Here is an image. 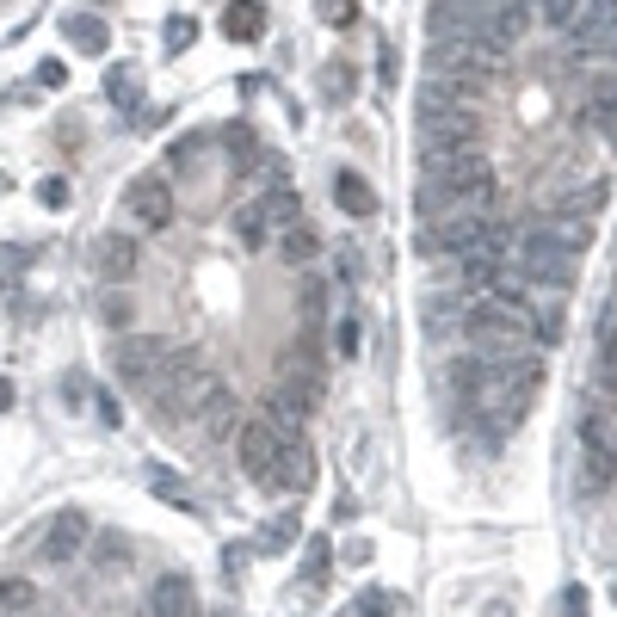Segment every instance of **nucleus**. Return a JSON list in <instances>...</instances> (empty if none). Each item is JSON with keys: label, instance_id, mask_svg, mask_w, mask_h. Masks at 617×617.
I'll list each match as a JSON object with an SVG mask.
<instances>
[{"label": "nucleus", "instance_id": "obj_36", "mask_svg": "<svg viewBox=\"0 0 617 617\" xmlns=\"http://www.w3.org/2000/svg\"><path fill=\"white\" fill-rule=\"evenodd\" d=\"M38 81L56 93V87H68V68H62V62H38Z\"/></svg>", "mask_w": 617, "mask_h": 617}, {"label": "nucleus", "instance_id": "obj_2", "mask_svg": "<svg viewBox=\"0 0 617 617\" xmlns=\"http://www.w3.org/2000/svg\"><path fill=\"white\" fill-rule=\"evenodd\" d=\"M414 130H420V149H426V155H451V149H469V142H476V112H469V105L426 99Z\"/></svg>", "mask_w": 617, "mask_h": 617}, {"label": "nucleus", "instance_id": "obj_21", "mask_svg": "<svg viewBox=\"0 0 617 617\" xmlns=\"http://www.w3.org/2000/svg\"><path fill=\"white\" fill-rule=\"evenodd\" d=\"M99 315H105V328H130V321H136V309H130V297H124V284H112V290H105V303H99Z\"/></svg>", "mask_w": 617, "mask_h": 617}, {"label": "nucleus", "instance_id": "obj_14", "mask_svg": "<svg viewBox=\"0 0 617 617\" xmlns=\"http://www.w3.org/2000/svg\"><path fill=\"white\" fill-rule=\"evenodd\" d=\"M235 241H241L247 253H260L266 241H278V229H272V216H266V204H260V198L235 210Z\"/></svg>", "mask_w": 617, "mask_h": 617}, {"label": "nucleus", "instance_id": "obj_4", "mask_svg": "<svg viewBox=\"0 0 617 617\" xmlns=\"http://www.w3.org/2000/svg\"><path fill=\"white\" fill-rule=\"evenodd\" d=\"M124 210L136 216L142 229H167V223H173V186H167L161 173H142V179H130Z\"/></svg>", "mask_w": 617, "mask_h": 617}, {"label": "nucleus", "instance_id": "obj_17", "mask_svg": "<svg viewBox=\"0 0 617 617\" xmlns=\"http://www.w3.org/2000/svg\"><path fill=\"white\" fill-rule=\"evenodd\" d=\"M278 253H284V266H309L321 253V235L309 223H290V229H278Z\"/></svg>", "mask_w": 617, "mask_h": 617}, {"label": "nucleus", "instance_id": "obj_12", "mask_svg": "<svg viewBox=\"0 0 617 617\" xmlns=\"http://www.w3.org/2000/svg\"><path fill=\"white\" fill-rule=\"evenodd\" d=\"M136 260H142V253H136L130 235H105V241H99V278H105V284L136 278Z\"/></svg>", "mask_w": 617, "mask_h": 617}, {"label": "nucleus", "instance_id": "obj_22", "mask_svg": "<svg viewBox=\"0 0 617 617\" xmlns=\"http://www.w3.org/2000/svg\"><path fill=\"white\" fill-rule=\"evenodd\" d=\"M605 198H611V186H605V179H593L587 192H574V198H562L556 210H562V216H593V210H599Z\"/></svg>", "mask_w": 617, "mask_h": 617}, {"label": "nucleus", "instance_id": "obj_13", "mask_svg": "<svg viewBox=\"0 0 617 617\" xmlns=\"http://www.w3.org/2000/svg\"><path fill=\"white\" fill-rule=\"evenodd\" d=\"M611 482H617V451L580 445V494H605Z\"/></svg>", "mask_w": 617, "mask_h": 617}, {"label": "nucleus", "instance_id": "obj_40", "mask_svg": "<svg viewBox=\"0 0 617 617\" xmlns=\"http://www.w3.org/2000/svg\"><path fill=\"white\" fill-rule=\"evenodd\" d=\"M358 352V321H340V358Z\"/></svg>", "mask_w": 617, "mask_h": 617}, {"label": "nucleus", "instance_id": "obj_19", "mask_svg": "<svg viewBox=\"0 0 617 617\" xmlns=\"http://www.w3.org/2000/svg\"><path fill=\"white\" fill-rule=\"evenodd\" d=\"M266 216H272V229H290V223H303V198L290 192V186H266Z\"/></svg>", "mask_w": 617, "mask_h": 617}, {"label": "nucleus", "instance_id": "obj_10", "mask_svg": "<svg viewBox=\"0 0 617 617\" xmlns=\"http://www.w3.org/2000/svg\"><path fill=\"white\" fill-rule=\"evenodd\" d=\"M223 38L229 44H260L266 38V7L260 0H229L223 7Z\"/></svg>", "mask_w": 617, "mask_h": 617}, {"label": "nucleus", "instance_id": "obj_43", "mask_svg": "<svg viewBox=\"0 0 617 617\" xmlns=\"http://www.w3.org/2000/svg\"><path fill=\"white\" fill-rule=\"evenodd\" d=\"M93 7H112V0H93Z\"/></svg>", "mask_w": 617, "mask_h": 617}, {"label": "nucleus", "instance_id": "obj_30", "mask_svg": "<svg viewBox=\"0 0 617 617\" xmlns=\"http://www.w3.org/2000/svg\"><path fill=\"white\" fill-rule=\"evenodd\" d=\"M192 38H198V25H192V19H167V50H186Z\"/></svg>", "mask_w": 617, "mask_h": 617}, {"label": "nucleus", "instance_id": "obj_34", "mask_svg": "<svg viewBox=\"0 0 617 617\" xmlns=\"http://www.w3.org/2000/svg\"><path fill=\"white\" fill-rule=\"evenodd\" d=\"M93 408H99V420H105V426H118V420H124V408H118V395H112V389H99V395H93Z\"/></svg>", "mask_w": 617, "mask_h": 617}, {"label": "nucleus", "instance_id": "obj_27", "mask_svg": "<svg viewBox=\"0 0 617 617\" xmlns=\"http://www.w3.org/2000/svg\"><path fill=\"white\" fill-rule=\"evenodd\" d=\"M328 556H334V543H328V537H315V543H309V562H303V574H309V580H321V574H328Z\"/></svg>", "mask_w": 617, "mask_h": 617}, {"label": "nucleus", "instance_id": "obj_11", "mask_svg": "<svg viewBox=\"0 0 617 617\" xmlns=\"http://www.w3.org/2000/svg\"><path fill=\"white\" fill-rule=\"evenodd\" d=\"M198 426L210 432V439H229V432H241V402H235V395H229L223 383H216V389L204 395V408H198Z\"/></svg>", "mask_w": 617, "mask_h": 617}, {"label": "nucleus", "instance_id": "obj_31", "mask_svg": "<svg viewBox=\"0 0 617 617\" xmlns=\"http://www.w3.org/2000/svg\"><path fill=\"white\" fill-rule=\"evenodd\" d=\"M328 297H334V290L321 284V278H309V284H303V309H309V315H321V309H328Z\"/></svg>", "mask_w": 617, "mask_h": 617}, {"label": "nucleus", "instance_id": "obj_39", "mask_svg": "<svg viewBox=\"0 0 617 617\" xmlns=\"http://www.w3.org/2000/svg\"><path fill=\"white\" fill-rule=\"evenodd\" d=\"M346 562H352V568H365V562H371V543H365V537H352V543H346Z\"/></svg>", "mask_w": 617, "mask_h": 617}, {"label": "nucleus", "instance_id": "obj_18", "mask_svg": "<svg viewBox=\"0 0 617 617\" xmlns=\"http://www.w3.org/2000/svg\"><path fill=\"white\" fill-rule=\"evenodd\" d=\"M19 611H38V587L25 574H0V617H19Z\"/></svg>", "mask_w": 617, "mask_h": 617}, {"label": "nucleus", "instance_id": "obj_5", "mask_svg": "<svg viewBox=\"0 0 617 617\" xmlns=\"http://www.w3.org/2000/svg\"><path fill=\"white\" fill-rule=\"evenodd\" d=\"M284 451V432L272 426V420H241V432H235V463L247 469L253 482L272 469V457Z\"/></svg>", "mask_w": 617, "mask_h": 617}, {"label": "nucleus", "instance_id": "obj_8", "mask_svg": "<svg viewBox=\"0 0 617 617\" xmlns=\"http://www.w3.org/2000/svg\"><path fill=\"white\" fill-rule=\"evenodd\" d=\"M451 38H476V13L469 0H439L426 13V44H451Z\"/></svg>", "mask_w": 617, "mask_h": 617}, {"label": "nucleus", "instance_id": "obj_6", "mask_svg": "<svg viewBox=\"0 0 617 617\" xmlns=\"http://www.w3.org/2000/svg\"><path fill=\"white\" fill-rule=\"evenodd\" d=\"M161 365H167V346L149 340V334H124V340L112 346V371H118L124 383H149Z\"/></svg>", "mask_w": 617, "mask_h": 617}, {"label": "nucleus", "instance_id": "obj_33", "mask_svg": "<svg viewBox=\"0 0 617 617\" xmlns=\"http://www.w3.org/2000/svg\"><path fill=\"white\" fill-rule=\"evenodd\" d=\"M587 118H593L611 142H617V99H611V105H587Z\"/></svg>", "mask_w": 617, "mask_h": 617}, {"label": "nucleus", "instance_id": "obj_7", "mask_svg": "<svg viewBox=\"0 0 617 617\" xmlns=\"http://www.w3.org/2000/svg\"><path fill=\"white\" fill-rule=\"evenodd\" d=\"M87 543H93V519H87V513H56L50 531H44V562L62 568V562H75Z\"/></svg>", "mask_w": 617, "mask_h": 617}, {"label": "nucleus", "instance_id": "obj_28", "mask_svg": "<svg viewBox=\"0 0 617 617\" xmlns=\"http://www.w3.org/2000/svg\"><path fill=\"white\" fill-rule=\"evenodd\" d=\"M315 7H321V19H328V25H352V19H358V0H315Z\"/></svg>", "mask_w": 617, "mask_h": 617}, {"label": "nucleus", "instance_id": "obj_24", "mask_svg": "<svg viewBox=\"0 0 617 617\" xmlns=\"http://www.w3.org/2000/svg\"><path fill=\"white\" fill-rule=\"evenodd\" d=\"M593 402H617V358H593Z\"/></svg>", "mask_w": 617, "mask_h": 617}, {"label": "nucleus", "instance_id": "obj_42", "mask_svg": "<svg viewBox=\"0 0 617 617\" xmlns=\"http://www.w3.org/2000/svg\"><path fill=\"white\" fill-rule=\"evenodd\" d=\"M7 408H13V383H7V377H0V414H7Z\"/></svg>", "mask_w": 617, "mask_h": 617}, {"label": "nucleus", "instance_id": "obj_44", "mask_svg": "<svg viewBox=\"0 0 617 617\" xmlns=\"http://www.w3.org/2000/svg\"><path fill=\"white\" fill-rule=\"evenodd\" d=\"M469 7H488V0H469Z\"/></svg>", "mask_w": 617, "mask_h": 617}, {"label": "nucleus", "instance_id": "obj_37", "mask_svg": "<svg viewBox=\"0 0 617 617\" xmlns=\"http://www.w3.org/2000/svg\"><path fill=\"white\" fill-rule=\"evenodd\" d=\"M377 81H383V87H395V50H389V44L377 50Z\"/></svg>", "mask_w": 617, "mask_h": 617}, {"label": "nucleus", "instance_id": "obj_20", "mask_svg": "<svg viewBox=\"0 0 617 617\" xmlns=\"http://www.w3.org/2000/svg\"><path fill=\"white\" fill-rule=\"evenodd\" d=\"M142 482H149V494H161L167 506H192V500H186V482H179L173 469H161V463H149V469H142Z\"/></svg>", "mask_w": 617, "mask_h": 617}, {"label": "nucleus", "instance_id": "obj_23", "mask_svg": "<svg viewBox=\"0 0 617 617\" xmlns=\"http://www.w3.org/2000/svg\"><path fill=\"white\" fill-rule=\"evenodd\" d=\"M105 93H112V99L124 105V112L136 118V75H130V68H124V62L112 68V75H105Z\"/></svg>", "mask_w": 617, "mask_h": 617}, {"label": "nucleus", "instance_id": "obj_3", "mask_svg": "<svg viewBox=\"0 0 617 617\" xmlns=\"http://www.w3.org/2000/svg\"><path fill=\"white\" fill-rule=\"evenodd\" d=\"M266 494H309L315 488V451L303 439H284V451L272 457V469L260 476Z\"/></svg>", "mask_w": 617, "mask_h": 617}, {"label": "nucleus", "instance_id": "obj_26", "mask_svg": "<svg viewBox=\"0 0 617 617\" xmlns=\"http://www.w3.org/2000/svg\"><path fill=\"white\" fill-rule=\"evenodd\" d=\"M599 358H617V303L599 309Z\"/></svg>", "mask_w": 617, "mask_h": 617}, {"label": "nucleus", "instance_id": "obj_32", "mask_svg": "<svg viewBox=\"0 0 617 617\" xmlns=\"http://www.w3.org/2000/svg\"><path fill=\"white\" fill-rule=\"evenodd\" d=\"M38 198H44L50 210H62V204H68V179H38Z\"/></svg>", "mask_w": 617, "mask_h": 617}, {"label": "nucleus", "instance_id": "obj_35", "mask_svg": "<svg viewBox=\"0 0 617 617\" xmlns=\"http://www.w3.org/2000/svg\"><path fill=\"white\" fill-rule=\"evenodd\" d=\"M192 155H198V136H179L173 149H167V161H173V167H192Z\"/></svg>", "mask_w": 617, "mask_h": 617}, {"label": "nucleus", "instance_id": "obj_41", "mask_svg": "<svg viewBox=\"0 0 617 617\" xmlns=\"http://www.w3.org/2000/svg\"><path fill=\"white\" fill-rule=\"evenodd\" d=\"M562 611H568V617H587V593H580V587H568V599H562Z\"/></svg>", "mask_w": 617, "mask_h": 617}, {"label": "nucleus", "instance_id": "obj_45", "mask_svg": "<svg viewBox=\"0 0 617 617\" xmlns=\"http://www.w3.org/2000/svg\"><path fill=\"white\" fill-rule=\"evenodd\" d=\"M19 617H31V611H19Z\"/></svg>", "mask_w": 617, "mask_h": 617}, {"label": "nucleus", "instance_id": "obj_29", "mask_svg": "<svg viewBox=\"0 0 617 617\" xmlns=\"http://www.w3.org/2000/svg\"><path fill=\"white\" fill-rule=\"evenodd\" d=\"M358 617H395V593H365L358 599Z\"/></svg>", "mask_w": 617, "mask_h": 617}, {"label": "nucleus", "instance_id": "obj_1", "mask_svg": "<svg viewBox=\"0 0 617 617\" xmlns=\"http://www.w3.org/2000/svg\"><path fill=\"white\" fill-rule=\"evenodd\" d=\"M432 161V186H439L445 198H451V210L457 204H476V210H488V198H494V161L469 142V149H451V155H426Z\"/></svg>", "mask_w": 617, "mask_h": 617}, {"label": "nucleus", "instance_id": "obj_46", "mask_svg": "<svg viewBox=\"0 0 617 617\" xmlns=\"http://www.w3.org/2000/svg\"><path fill=\"white\" fill-rule=\"evenodd\" d=\"M0 186H7V179H0Z\"/></svg>", "mask_w": 617, "mask_h": 617}, {"label": "nucleus", "instance_id": "obj_16", "mask_svg": "<svg viewBox=\"0 0 617 617\" xmlns=\"http://www.w3.org/2000/svg\"><path fill=\"white\" fill-rule=\"evenodd\" d=\"M334 198H340V210H346V216H371V210H377V192H371L352 167H340V173H334Z\"/></svg>", "mask_w": 617, "mask_h": 617}, {"label": "nucleus", "instance_id": "obj_15", "mask_svg": "<svg viewBox=\"0 0 617 617\" xmlns=\"http://www.w3.org/2000/svg\"><path fill=\"white\" fill-rule=\"evenodd\" d=\"M62 31H68V44H75V50H87V56H105V50H112V31H105V19L99 13H75V19H62Z\"/></svg>", "mask_w": 617, "mask_h": 617}, {"label": "nucleus", "instance_id": "obj_9", "mask_svg": "<svg viewBox=\"0 0 617 617\" xmlns=\"http://www.w3.org/2000/svg\"><path fill=\"white\" fill-rule=\"evenodd\" d=\"M149 617H198V593L186 574H161L149 593Z\"/></svg>", "mask_w": 617, "mask_h": 617}, {"label": "nucleus", "instance_id": "obj_38", "mask_svg": "<svg viewBox=\"0 0 617 617\" xmlns=\"http://www.w3.org/2000/svg\"><path fill=\"white\" fill-rule=\"evenodd\" d=\"M328 93H334V99H352V68H334V75H328Z\"/></svg>", "mask_w": 617, "mask_h": 617}, {"label": "nucleus", "instance_id": "obj_25", "mask_svg": "<svg viewBox=\"0 0 617 617\" xmlns=\"http://www.w3.org/2000/svg\"><path fill=\"white\" fill-rule=\"evenodd\" d=\"M260 543H266V550H290V543H297V513H284V519H272Z\"/></svg>", "mask_w": 617, "mask_h": 617}]
</instances>
